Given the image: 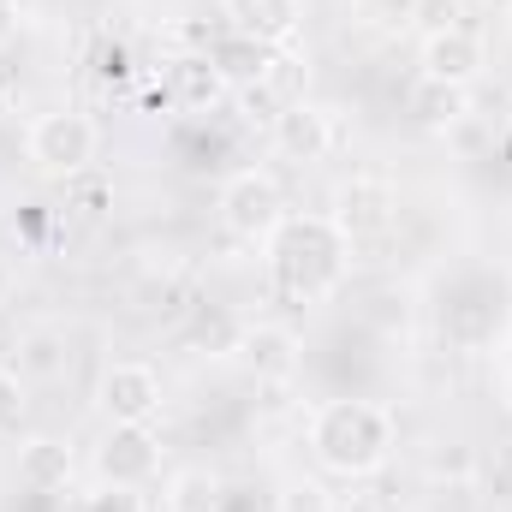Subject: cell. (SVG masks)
<instances>
[{
  "label": "cell",
  "mask_w": 512,
  "mask_h": 512,
  "mask_svg": "<svg viewBox=\"0 0 512 512\" xmlns=\"http://www.w3.org/2000/svg\"><path fill=\"white\" fill-rule=\"evenodd\" d=\"M477 6H489V12H512V0H477Z\"/></svg>",
  "instance_id": "obj_23"
},
{
  "label": "cell",
  "mask_w": 512,
  "mask_h": 512,
  "mask_svg": "<svg viewBox=\"0 0 512 512\" xmlns=\"http://www.w3.org/2000/svg\"><path fill=\"white\" fill-rule=\"evenodd\" d=\"M417 66H423V84L471 90V84L483 78L489 54H483V42H477L465 24H447V30H429V36H423V54H417Z\"/></svg>",
  "instance_id": "obj_7"
},
{
  "label": "cell",
  "mask_w": 512,
  "mask_h": 512,
  "mask_svg": "<svg viewBox=\"0 0 512 512\" xmlns=\"http://www.w3.org/2000/svg\"><path fill=\"white\" fill-rule=\"evenodd\" d=\"M411 114H417L423 126H435V131H453L459 120H465V90H447V84H417Z\"/></svg>",
  "instance_id": "obj_16"
},
{
  "label": "cell",
  "mask_w": 512,
  "mask_h": 512,
  "mask_svg": "<svg viewBox=\"0 0 512 512\" xmlns=\"http://www.w3.org/2000/svg\"><path fill=\"white\" fill-rule=\"evenodd\" d=\"M280 512H334V495L322 483H286L280 489Z\"/></svg>",
  "instance_id": "obj_19"
},
{
  "label": "cell",
  "mask_w": 512,
  "mask_h": 512,
  "mask_svg": "<svg viewBox=\"0 0 512 512\" xmlns=\"http://www.w3.org/2000/svg\"><path fill=\"white\" fill-rule=\"evenodd\" d=\"M161 376L149 370V364H108L102 370V382H96V405H102V417L108 423H149L155 411H161Z\"/></svg>",
  "instance_id": "obj_8"
},
{
  "label": "cell",
  "mask_w": 512,
  "mask_h": 512,
  "mask_svg": "<svg viewBox=\"0 0 512 512\" xmlns=\"http://www.w3.org/2000/svg\"><path fill=\"white\" fill-rule=\"evenodd\" d=\"M304 24V0H227V30L256 36L268 48H286Z\"/></svg>",
  "instance_id": "obj_11"
},
{
  "label": "cell",
  "mask_w": 512,
  "mask_h": 512,
  "mask_svg": "<svg viewBox=\"0 0 512 512\" xmlns=\"http://www.w3.org/2000/svg\"><path fill=\"white\" fill-rule=\"evenodd\" d=\"M18 24H24V6H18V0H0V48H12Z\"/></svg>",
  "instance_id": "obj_21"
},
{
  "label": "cell",
  "mask_w": 512,
  "mask_h": 512,
  "mask_svg": "<svg viewBox=\"0 0 512 512\" xmlns=\"http://www.w3.org/2000/svg\"><path fill=\"white\" fill-rule=\"evenodd\" d=\"M328 221H334V233L346 239L352 256H382L387 245L399 239V191H393L387 179L358 173V179H346V185L334 191Z\"/></svg>",
  "instance_id": "obj_3"
},
{
  "label": "cell",
  "mask_w": 512,
  "mask_h": 512,
  "mask_svg": "<svg viewBox=\"0 0 512 512\" xmlns=\"http://www.w3.org/2000/svg\"><path fill=\"white\" fill-rule=\"evenodd\" d=\"M66 364H72V352H66V334L60 328H24L18 334V364L12 370L24 382H60Z\"/></svg>",
  "instance_id": "obj_15"
},
{
  "label": "cell",
  "mask_w": 512,
  "mask_h": 512,
  "mask_svg": "<svg viewBox=\"0 0 512 512\" xmlns=\"http://www.w3.org/2000/svg\"><path fill=\"white\" fill-rule=\"evenodd\" d=\"M334 512H382L370 495H346V501H334Z\"/></svg>",
  "instance_id": "obj_22"
},
{
  "label": "cell",
  "mask_w": 512,
  "mask_h": 512,
  "mask_svg": "<svg viewBox=\"0 0 512 512\" xmlns=\"http://www.w3.org/2000/svg\"><path fill=\"white\" fill-rule=\"evenodd\" d=\"M286 215H292L286 209V191H280V179L268 167H245V173H233L221 185V227L233 239H245V245H262Z\"/></svg>",
  "instance_id": "obj_5"
},
{
  "label": "cell",
  "mask_w": 512,
  "mask_h": 512,
  "mask_svg": "<svg viewBox=\"0 0 512 512\" xmlns=\"http://www.w3.org/2000/svg\"><path fill=\"white\" fill-rule=\"evenodd\" d=\"M167 90H173V102H179L185 114H209L215 102H227V96H233V90H227V78L209 66V54H185V60H173Z\"/></svg>",
  "instance_id": "obj_14"
},
{
  "label": "cell",
  "mask_w": 512,
  "mask_h": 512,
  "mask_svg": "<svg viewBox=\"0 0 512 512\" xmlns=\"http://www.w3.org/2000/svg\"><path fill=\"white\" fill-rule=\"evenodd\" d=\"M203 54H209V66L227 78L233 96H245V90H256V84H268V72L280 66V48H268V42H256V36H239V30L209 36Z\"/></svg>",
  "instance_id": "obj_10"
},
{
  "label": "cell",
  "mask_w": 512,
  "mask_h": 512,
  "mask_svg": "<svg viewBox=\"0 0 512 512\" xmlns=\"http://www.w3.org/2000/svg\"><path fill=\"white\" fill-rule=\"evenodd\" d=\"M262 262H268V280H274L280 298L322 304V298L340 292V280L352 268V251H346V239L334 233L328 215H286L262 239Z\"/></svg>",
  "instance_id": "obj_1"
},
{
  "label": "cell",
  "mask_w": 512,
  "mask_h": 512,
  "mask_svg": "<svg viewBox=\"0 0 512 512\" xmlns=\"http://www.w3.org/2000/svg\"><path fill=\"white\" fill-rule=\"evenodd\" d=\"M78 512H143V495H137V489H114V483H102L96 495H84V507Z\"/></svg>",
  "instance_id": "obj_20"
},
{
  "label": "cell",
  "mask_w": 512,
  "mask_h": 512,
  "mask_svg": "<svg viewBox=\"0 0 512 512\" xmlns=\"http://www.w3.org/2000/svg\"><path fill=\"white\" fill-rule=\"evenodd\" d=\"M18 483L30 495H60L72 483V447L60 435H30L18 447Z\"/></svg>",
  "instance_id": "obj_13"
},
{
  "label": "cell",
  "mask_w": 512,
  "mask_h": 512,
  "mask_svg": "<svg viewBox=\"0 0 512 512\" xmlns=\"http://www.w3.org/2000/svg\"><path fill=\"white\" fill-rule=\"evenodd\" d=\"M96 477L114 489H149L161 477V441L149 423H108L96 447Z\"/></svg>",
  "instance_id": "obj_6"
},
{
  "label": "cell",
  "mask_w": 512,
  "mask_h": 512,
  "mask_svg": "<svg viewBox=\"0 0 512 512\" xmlns=\"http://www.w3.org/2000/svg\"><path fill=\"white\" fill-rule=\"evenodd\" d=\"M215 507H221V477H209V471H185V477H173L167 512H215Z\"/></svg>",
  "instance_id": "obj_17"
},
{
  "label": "cell",
  "mask_w": 512,
  "mask_h": 512,
  "mask_svg": "<svg viewBox=\"0 0 512 512\" xmlns=\"http://www.w3.org/2000/svg\"><path fill=\"white\" fill-rule=\"evenodd\" d=\"M399 447V423L382 399H322L310 411V453L328 477H376Z\"/></svg>",
  "instance_id": "obj_2"
},
{
  "label": "cell",
  "mask_w": 512,
  "mask_h": 512,
  "mask_svg": "<svg viewBox=\"0 0 512 512\" xmlns=\"http://www.w3.org/2000/svg\"><path fill=\"white\" fill-rule=\"evenodd\" d=\"M233 358H239V370L262 387L292 382V376H298V334L280 328V322H251V328H239Z\"/></svg>",
  "instance_id": "obj_9"
},
{
  "label": "cell",
  "mask_w": 512,
  "mask_h": 512,
  "mask_svg": "<svg viewBox=\"0 0 512 512\" xmlns=\"http://www.w3.org/2000/svg\"><path fill=\"white\" fill-rule=\"evenodd\" d=\"M274 143H280V155H292V161H322V155L334 149V120H328V108L286 102V108L274 114Z\"/></svg>",
  "instance_id": "obj_12"
},
{
  "label": "cell",
  "mask_w": 512,
  "mask_h": 512,
  "mask_svg": "<svg viewBox=\"0 0 512 512\" xmlns=\"http://www.w3.org/2000/svg\"><path fill=\"white\" fill-rule=\"evenodd\" d=\"M30 417V393H24V376L12 364H0V435H18Z\"/></svg>",
  "instance_id": "obj_18"
},
{
  "label": "cell",
  "mask_w": 512,
  "mask_h": 512,
  "mask_svg": "<svg viewBox=\"0 0 512 512\" xmlns=\"http://www.w3.org/2000/svg\"><path fill=\"white\" fill-rule=\"evenodd\" d=\"M24 155H30V167L36 173H48V179H78V173H90L96 167V155H102V126L90 120V114H78V108H54V114H36L30 131H24Z\"/></svg>",
  "instance_id": "obj_4"
}]
</instances>
